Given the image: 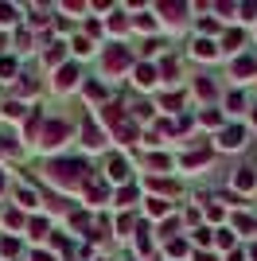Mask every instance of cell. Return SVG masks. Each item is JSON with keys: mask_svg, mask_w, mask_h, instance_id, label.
<instances>
[{"mask_svg": "<svg viewBox=\"0 0 257 261\" xmlns=\"http://www.w3.org/2000/svg\"><path fill=\"white\" fill-rule=\"evenodd\" d=\"M47 179H51L55 187H63V191H70V187H90V164L86 160H51L47 164Z\"/></svg>", "mask_w": 257, "mask_h": 261, "instance_id": "1", "label": "cell"}, {"mask_svg": "<svg viewBox=\"0 0 257 261\" xmlns=\"http://www.w3.org/2000/svg\"><path fill=\"white\" fill-rule=\"evenodd\" d=\"M66 137H70V125H66V121H47L39 144H43V148H55V144H63Z\"/></svg>", "mask_w": 257, "mask_h": 261, "instance_id": "2", "label": "cell"}, {"mask_svg": "<svg viewBox=\"0 0 257 261\" xmlns=\"http://www.w3.org/2000/svg\"><path fill=\"white\" fill-rule=\"evenodd\" d=\"M128 66H133V55H128L125 47H113V51L106 55V70L109 74H113V70H128Z\"/></svg>", "mask_w": 257, "mask_h": 261, "instance_id": "3", "label": "cell"}, {"mask_svg": "<svg viewBox=\"0 0 257 261\" xmlns=\"http://www.w3.org/2000/svg\"><path fill=\"white\" fill-rule=\"evenodd\" d=\"M133 74H137V86H140V90H148V86H156L160 70H156L152 63H137V66H133Z\"/></svg>", "mask_w": 257, "mask_h": 261, "instance_id": "4", "label": "cell"}, {"mask_svg": "<svg viewBox=\"0 0 257 261\" xmlns=\"http://www.w3.org/2000/svg\"><path fill=\"white\" fill-rule=\"evenodd\" d=\"M226 148V152H234V148H242L246 144V129L242 125H230V129H222V141H218Z\"/></svg>", "mask_w": 257, "mask_h": 261, "instance_id": "5", "label": "cell"}, {"mask_svg": "<svg viewBox=\"0 0 257 261\" xmlns=\"http://www.w3.org/2000/svg\"><path fill=\"white\" fill-rule=\"evenodd\" d=\"M78 78H82V70L78 66H59V74H55V86L59 90H74Z\"/></svg>", "mask_w": 257, "mask_h": 261, "instance_id": "6", "label": "cell"}, {"mask_svg": "<svg viewBox=\"0 0 257 261\" xmlns=\"http://www.w3.org/2000/svg\"><path fill=\"white\" fill-rule=\"evenodd\" d=\"M253 74H257V59H249V55H238V59H234V78L249 82Z\"/></svg>", "mask_w": 257, "mask_h": 261, "instance_id": "7", "label": "cell"}, {"mask_svg": "<svg viewBox=\"0 0 257 261\" xmlns=\"http://www.w3.org/2000/svg\"><path fill=\"white\" fill-rule=\"evenodd\" d=\"M156 12H160L164 20H183V16H187V4H175V0H160V4H156Z\"/></svg>", "mask_w": 257, "mask_h": 261, "instance_id": "8", "label": "cell"}, {"mask_svg": "<svg viewBox=\"0 0 257 261\" xmlns=\"http://www.w3.org/2000/svg\"><path fill=\"white\" fill-rule=\"evenodd\" d=\"M234 187L238 191H253L257 187V172L253 168H234Z\"/></svg>", "mask_w": 257, "mask_h": 261, "instance_id": "9", "label": "cell"}, {"mask_svg": "<svg viewBox=\"0 0 257 261\" xmlns=\"http://www.w3.org/2000/svg\"><path fill=\"white\" fill-rule=\"evenodd\" d=\"M82 144H86V148H101V144H106V133L86 121V125H82Z\"/></svg>", "mask_w": 257, "mask_h": 261, "instance_id": "10", "label": "cell"}, {"mask_svg": "<svg viewBox=\"0 0 257 261\" xmlns=\"http://www.w3.org/2000/svg\"><path fill=\"white\" fill-rule=\"evenodd\" d=\"M109 179H113V184H128V160L125 156H113V160H109Z\"/></svg>", "mask_w": 257, "mask_h": 261, "instance_id": "11", "label": "cell"}, {"mask_svg": "<svg viewBox=\"0 0 257 261\" xmlns=\"http://www.w3.org/2000/svg\"><path fill=\"white\" fill-rule=\"evenodd\" d=\"M207 160H211V148H195V152L183 156V168H199V164H207Z\"/></svg>", "mask_w": 257, "mask_h": 261, "instance_id": "12", "label": "cell"}, {"mask_svg": "<svg viewBox=\"0 0 257 261\" xmlns=\"http://www.w3.org/2000/svg\"><path fill=\"white\" fill-rule=\"evenodd\" d=\"M214 55H218V47L211 39H195V59H214Z\"/></svg>", "mask_w": 257, "mask_h": 261, "instance_id": "13", "label": "cell"}, {"mask_svg": "<svg viewBox=\"0 0 257 261\" xmlns=\"http://www.w3.org/2000/svg\"><path fill=\"white\" fill-rule=\"evenodd\" d=\"M16 199H20V207H39V195L32 187H16Z\"/></svg>", "mask_w": 257, "mask_h": 261, "instance_id": "14", "label": "cell"}, {"mask_svg": "<svg viewBox=\"0 0 257 261\" xmlns=\"http://www.w3.org/2000/svg\"><path fill=\"white\" fill-rule=\"evenodd\" d=\"M242 43H246V35L238 32V28H234V32H226V35H222V47H226V51H238Z\"/></svg>", "mask_w": 257, "mask_h": 261, "instance_id": "15", "label": "cell"}, {"mask_svg": "<svg viewBox=\"0 0 257 261\" xmlns=\"http://www.w3.org/2000/svg\"><path fill=\"white\" fill-rule=\"evenodd\" d=\"M214 246L218 250H234V230H214Z\"/></svg>", "mask_w": 257, "mask_h": 261, "instance_id": "16", "label": "cell"}, {"mask_svg": "<svg viewBox=\"0 0 257 261\" xmlns=\"http://www.w3.org/2000/svg\"><path fill=\"white\" fill-rule=\"evenodd\" d=\"M195 94H199V98H203V101H211L214 98V82H211V78H199V82H195Z\"/></svg>", "mask_w": 257, "mask_h": 261, "instance_id": "17", "label": "cell"}, {"mask_svg": "<svg viewBox=\"0 0 257 261\" xmlns=\"http://www.w3.org/2000/svg\"><path fill=\"white\" fill-rule=\"evenodd\" d=\"M16 20H20V8H16V4H0V23L8 28V23H16Z\"/></svg>", "mask_w": 257, "mask_h": 261, "instance_id": "18", "label": "cell"}, {"mask_svg": "<svg viewBox=\"0 0 257 261\" xmlns=\"http://www.w3.org/2000/svg\"><path fill=\"white\" fill-rule=\"evenodd\" d=\"M63 59H66V47H63V43H55L51 51H47V66H59Z\"/></svg>", "mask_w": 257, "mask_h": 261, "instance_id": "19", "label": "cell"}, {"mask_svg": "<svg viewBox=\"0 0 257 261\" xmlns=\"http://www.w3.org/2000/svg\"><path fill=\"white\" fill-rule=\"evenodd\" d=\"M148 168H156V172H168L171 160H168V156H160V152H148Z\"/></svg>", "mask_w": 257, "mask_h": 261, "instance_id": "20", "label": "cell"}, {"mask_svg": "<svg viewBox=\"0 0 257 261\" xmlns=\"http://www.w3.org/2000/svg\"><path fill=\"white\" fill-rule=\"evenodd\" d=\"M125 28H128V20H125V12H113V16H109V32H125Z\"/></svg>", "mask_w": 257, "mask_h": 261, "instance_id": "21", "label": "cell"}, {"mask_svg": "<svg viewBox=\"0 0 257 261\" xmlns=\"http://www.w3.org/2000/svg\"><path fill=\"white\" fill-rule=\"evenodd\" d=\"M148 215L152 218H164V215H168V203H164V199H148Z\"/></svg>", "mask_w": 257, "mask_h": 261, "instance_id": "22", "label": "cell"}, {"mask_svg": "<svg viewBox=\"0 0 257 261\" xmlns=\"http://www.w3.org/2000/svg\"><path fill=\"white\" fill-rule=\"evenodd\" d=\"M70 47H74V55H90V51H94V43H90V35H78V39H74Z\"/></svg>", "mask_w": 257, "mask_h": 261, "instance_id": "23", "label": "cell"}, {"mask_svg": "<svg viewBox=\"0 0 257 261\" xmlns=\"http://www.w3.org/2000/svg\"><path fill=\"white\" fill-rule=\"evenodd\" d=\"M0 113H4V117H23V106H20V101H4Z\"/></svg>", "mask_w": 257, "mask_h": 261, "instance_id": "24", "label": "cell"}, {"mask_svg": "<svg viewBox=\"0 0 257 261\" xmlns=\"http://www.w3.org/2000/svg\"><path fill=\"white\" fill-rule=\"evenodd\" d=\"M160 74H164V78H168V82H171V78L179 74V63H175V59H164V66H160Z\"/></svg>", "mask_w": 257, "mask_h": 261, "instance_id": "25", "label": "cell"}, {"mask_svg": "<svg viewBox=\"0 0 257 261\" xmlns=\"http://www.w3.org/2000/svg\"><path fill=\"white\" fill-rule=\"evenodd\" d=\"M183 253H187V242L171 238V242H168V257H183Z\"/></svg>", "mask_w": 257, "mask_h": 261, "instance_id": "26", "label": "cell"}, {"mask_svg": "<svg viewBox=\"0 0 257 261\" xmlns=\"http://www.w3.org/2000/svg\"><path fill=\"white\" fill-rule=\"evenodd\" d=\"M0 253H4V257L20 253V242H16V238H4V242H0Z\"/></svg>", "mask_w": 257, "mask_h": 261, "instance_id": "27", "label": "cell"}, {"mask_svg": "<svg viewBox=\"0 0 257 261\" xmlns=\"http://www.w3.org/2000/svg\"><path fill=\"white\" fill-rule=\"evenodd\" d=\"M86 98H106V86L101 82H86Z\"/></svg>", "mask_w": 257, "mask_h": 261, "instance_id": "28", "label": "cell"}, {"mask_svg": "<svg viewBox=\"0 0 257 261\" xmlns=\"http://www.w3.org/2000/svg\"><path fill=\"white\" fill-rule=\"evenodd\" d=\"M16 74V59H0V78H12Z\"/></svg>", "mask_w": 257, "mask_h": 261, "instance_id": "29", "label": "cell"}, {"mask_svg": "<svg viewBox=\"0 0 257 261\" xmlns=\"http://www.w3.org/2000/svg\"><path fill=\"white\" fill-rule=\"evenodd\" d=\"M199 121H203V125H222V117H218V109H203V117H199Z\"/></svg>", "mask_w": 257, "mask_h": 261, "instance_id": "30", "label": "cell"}, {"mask_svg": "<svg viewBox=\"0 0 257 261\" xmlns=\"http://www.w3.org/2000/svg\"><path fill=\"white\" fill-rule=\"evenodd\" d=\"M70 226H74V230H86V226H90V215H82V211H78V215H70Z\"/></svg>", "mask_w": 257, "mask_h": 261, "instance_id": "31", "label": "cell"}, {"mask_svg": "<svg viewBox=\"0 0 257 261\" xmlns=\"http://www.w3.org/2000/svg\"><path fill=\"white\" fill-rule=\"evenodd\" d=\"M183 106V94H164V109H179Z\"/></svg>", "mask_w": 257, "mask_h": 261, "instance_id": "32", "label": "cell"}, {"mask_svg": "<svg viewBox=\"0 0 257 261\" xmlns=\"http://www.w3.org/2000/svg\"><path fill=\"white\" fill-rule=\"evenodd\" d=\"M137 28L140 32H152V28H156V16H137Z\"/></svg>", "mask_w": 257, "mask_h": 261, "instance_id": "33", "label": "cell"}, {"mask_svg": "<svg viewBox=\"0 0 257 261\" xmlns=\"http://www.w3.org/2000/svg\"><path fill=\"white\" fill-rule=\"evenodd\" d=\"M133 199H137V191H133V187H125V191H117V203H121V207H128Z\"/></svg>", "mask_w": 257, "mask_h": 261, "instance_id": "34", "label": "cell"}, {"mask_svg": "<svg viewBox=\"0 0 257 261\" xmlns=\"http://www.w3.org/2000/svg\"><path fill=\"white\" fill-rule=\"evenodd\" d=\"M195 242H199V246H207V242H214V234H211L207 226H199V230H195Z\"/></svg>", "mask_w": 257, "mask_h": 261, "instance_id": "35", "label": "cell"}, {"mask_svg": "<svg viewBox=\"0 0 257 261\" xmlns=\"http://www.w3.org/2000/svg\"><path fill=\"white\" fill-rule=\"evenodd\" d=\"M226 106H230V109H234V113H238V109L246 106V98H242V94H238V90H234V94H230V98H226Z\"/></svg>", "mask_w": 257, "mask_h": 261, "instance_id": "36", "label": "cell"}, {"mask_svg": "<svg viewBox=\"0 0 257 261\" xmlns=\"http://www.w3.org/2000/svg\"><path fill=\"white\" fill-rule=\"evenodd\" d=\"M148 187H156V191H175V187H171L168 179H148Z\"/></svg>", "mask_w": 257, "mask_h": 261, "instance_id": "37", "label": "cell"}, {"mask_svg": "<svg viewBox=\"0 0 257 261\" xmlns=\"http://www.w3.org/2000/svg\"><path fill=\"white\" fill-rule=\"evenodd\" d=\"M43 230H47V222H43V218H35V222H32V238H43Z\"/></svg>", "mask_w": 257, "mask_h": 261, "instance_id": "38", "label": "cell"}, {"mask_svg": "<svg viewBox=\"0 0 257 261\" xmlns=\"http://www.w3.org/2000/svg\"><path fill=\"white\" fill-rule=\"evenodd\" d=\"M128 226H133V218H128V215H121V218H117V234H125Z\"/></svg>", "mask_w": 257, "mask_h": 261, "instance_id": "39", "label": "cell"}, {"mask_svg": "<svg viewBox=\"0 0 257 261\" xmlns=\"http://www.w3.org/2000/svg\"><path fill=\"white\" fill-rule=\"evenodd\" d=\"M195 261H218L214 253H195Z\"/></svg>", "mask_w": 257, "mask_h": 261, "instance_id": "40", "label": "cell"}, {"mask_svg": "<svg viewBox=\"0 0 257 261\" xmlns=\"http://www.w3.org/2000/svg\"><path fill=\"white\" fill-rule=\"evenodd\" d=\"M32 261H55L51 253H32Z\"/></svg>", "mask_w": 257, "mask_h": 261, "instance_id": "41", "label": "cell"}, {"mask_svg": "<svg viewBox=\"0 0 257 261\" xmlns=\"http://www.w3.org/2000/svg\"><path fill=\"white\" fill-rule=\"evenodd\" d=\"M246 253H249V257H253V261H257V246H249V250H246Z\"/></svg>", "mask_w": 257, "mask_h": 261, "instance_id": "42", "label": "cell"}, {"mask_svg": "<svg viewBox=\"0 0 257 261\" xmlns=\"http://www.w3.org/2000/svg\"><path fill=\"white\" fill-rule=\"evenodd\" d=\"M4 47H8V39H4V35H0V51H4Z\"/></svg>", "mask_w": 257, "mask_h": 261, "instance_id": "43", "label": "cell"}, {"mask_svg": "<svg viewBox=\"0 0 257 261\" xmlns=\"http://www.w3.org/2000/svg\"><path fill=\"white\" fill-rule=\"evenodd\" d=\"M253 125H257V106H253Z\"/></svg>", "mask_w": 257, "mask_h": 261, "instance_id": "44", "label": "cell"}, {"mask_svg": "<svg viewBox=\"0 0 257 261\" xmlns=\"http://www.w3.org/2000/svg\"><path fill=\"white\" fill-rule=\"evenodd\" d=\"M0 191H4V175H0Z\"/></svg>", "mask_w": 257, "mask_h": 261, "instance_id": "45", "label": "cell"}]
</instances>
